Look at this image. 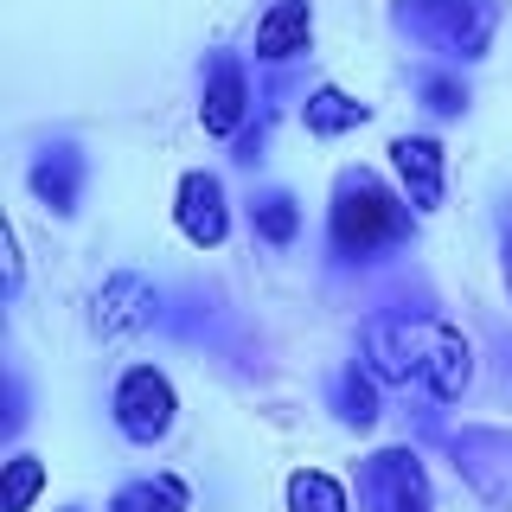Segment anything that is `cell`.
I'll use <instances>...</instances> for the list:
<instances>
[{"label": "cell", "instance_id": "6da1fadb", "mask_svg": "<svg viewBox=\"0 0 512 512\" xmlns=\"http://www.w3.org/2000/svg\"><path fill=\"white\" fill-rule=\"evenodd\" d=\"M416 205L372 167H340L327 192V269L340 276H365L384 269L391 256L410 250L416 237Z\"/></svg>", "mask_w": 512, "mask_h": 512}, {"label": "cell", "instance_id": "7a4b0ae2", "mask_svg": "<svg viewBox=\"0 0 512 512\" xmlns=\"http://www.w3.org/2000/svg\"><path fill=\"white\" fill-rule=\"evenodd\" d=\"M384 20L404 45H416L423 58L448 64H480L500 39V20H506V0H391Z\"/></svg>", "mask_w": 512, "mask_h": 512}, {"label": "cell", "instance_id": "3957f363", "mask_svg": "<svg viewBox=\"0 0 512 512\" xmlns=\"http://www.w3.org/2000/svg\"><path fill=\"white\" fill-rule=\"evenodd\" d=\"M109 423H116L122 442L135 448H160L180 423V391L160 365H122L116 384H109Z\"/></svg>", "mask_w": 512, "mask_h": 512}, {"label": "cell", "instance_id": "277c9868", "mask_svg": "<svg viewBox=\"0 0 512 512\" xmlns=\"http://www.w3.org/2000/svg\"><path fill=\"white\" fill-rule=\"evenodd\" d=\"M442 448H448V461H455L461 487H468L480 506L512 512V429H500V423H461V429L442 436Z\"/></svg>", "mask_w": 512, "mask_h": 512}, {"label": "cell", "instance_id": "5b68a950", "mask_svg": "<svg viewBox=\"0 0 512 512\" xmlns=\"http://www.w3.org/2000/svg\"><path fill=\"white\" fill-rule=\"evenodd\" d=\"M359 512H436V487H429L423 448L391 442L359 461Z\"/></svg>", "mask_w": 512, "mask_h": 512}, {"label": "cell", "instance_id": "8992f818", "mask_svg": "<svg viewBox=\"0 0 512 512\" xmlns=\"http://www.w3.org/2000/svg\"><path fill=\"white\" fill-rule=\"evenodd\" d=\"M167 288H154L148 276L135 269H116L103 288L90 295V333L96 340H128V333H148V327H167Z\"/></svg>", "mask_w": 512, "mask_h": 512}, {"label": "cell", "instance_id": "52a82bcc", "mask_svg": "<svg viewBox=\"0 0 512 512\" xmlns=\"http://www.w3.org/2000/svg\"><path fill=\"white\" fill-rule=\"evenodd\" d=\"M256 116V90H250V64L237 52H205L199 71V128L212 141H237Z\"/></svg>", "mask_w": 512, "mask_h": 512}, {"label": "cell", "instance_id": "ba28073f", "mask_svg": "<svg viewBox=\"0 0 512 512\" xmlns=\"http://www.w3.org/2000/svg\"><path fill=\"white\" fill-rule=\"evenodd\" d=\"M416 391L429 404H461L474 391V340L455 320H429L423 327V359H416Z\"/></svg>", "mask_w": 512, "mask_h": 512}, {"label": "cell", "instance_id": "9c48e42d", "mask_svg": "<svg viewBox=\"0 0 512 512\" xmlns=\"http://www.w3.org/2000/svg\"><path fill=\"white\" fill-rule=\"evenodd\" d=\"M173 224H180V237L192 250H218L231 237V192H224V180L212 167L180 173V186H173Z\"/></svg>", "mask_w": 512, "mask_h": 512}, {"label": "cell", "instance_id": "30bf717a", "mask_svg": "<svg viewBox=\"0 0 512 512\" xmlns=\"http://www.w3.org/2000/svg\"><path fill=\"white\" fill-rule=\"evenodd\" d=\"M84 180H90V160L77 141H45L39 154L26 160V192L45 205L52 218H77V205H84Z\"/></svg>", "mask_w": 512, "mask_h": 512}, {"label": "cell", "instance_id": "8fae6325", "mask_svg": "<svg viewBox=\"0 0 512 512\" xmlns=\"http://www.w3.org/2000/svg\"><path fill=\"white\" fill-rule=\"evenodd\" d=\"M391 173H397V192L416 205V212H442L448 199V154L436 135H391Z\"/></svg>", "mask_w": 512, "mask_h": 512}, {"label": "cell", "instance_id": "7c38bea8", "mask_svg": "<svg viewBox=\"0 0 512 512\" xmlns=\"http://www.w3.org/2000/svg\"><path fill=\"white\" fill-rule=\"evenodd\" d=\"M256 64L282 71V64H301L314 52V0H269V13L256 20Z\"/></svg>", "mask_w": 512, "mask_h": 512}, {"label": "cell", "instance_id": "4fadbf2b", "mask_svg": "<svg viewBox=\"0 0 512 512\" xmlns=\"http://www.w3.org/2000/svg\"><path fill=\"white\" fill-rule=\"evenodd\" d=\"M327 410H333V423L352 429V436H365V429H378V416H384V384L372 378V365L365 359H352L333 372L327 384Z\"/></svg>", "mask_w": 512, "mask_h": 512}, {"label": "cell", "instance_id": "5bb4252c", "mask_svg": "<svg viewBox=\"0 0 512 512\" xmlns=\"http://www.w3.org/2000/svg\"><path fill=\"white\" fill-rule=\"evenodd\" d=\"M244 224L263 250H295L301 244V199L288 186H256L244 199Z\"/></svg>", "mask_w": 512, "mask_h": 512}, {"label": "cell", "instance_id": "9a60e30c", "mask_svg": "<svg viewBox=\"0 0 512 512\" xmlns=\"http://www.w3.org/2000/svg\"><path fill=\"white\" fill-rule=\"evenodd\" d=\"M365 122H372V103L340 90V84H314L301 96V128H308L314 141H340V135H352V128H365Z\"/></svg>", "mask_w": 512, "mask_h": 512}, {"label": "cell", "instance_id": "2e32d148", "mask_svg": "<svg viewBox=\"0 0 512 512\" xmlns=\"http://www.w3.org/2000/svg\"><path fill=\"white\" fill-rule=\"evenodd\" d=\"M282 506L288 512H352V493H346V480L327 474V468H295L282 480Z\"/></svg>", "mask_w": 512, "mask_h": 512}, {"label": "cell", "instance_id": "e0dca14e", "mask_svg": "<svg viewBox=\"0 0 512 512\" xmlns=\"http://www.w3.org/2000/svg\"><path fill=\"white\" fill-rule=\"evenodd\" d=\"M186 506H192V487L180 474H141L116 487V500H109V512H186Z\"/></svg>", "mask_w": 512, "mask_h": 512}, {"label": "cell", "instance_id": "ac0fdd59", "mask_svg": "<svg viewBox=\"0 0 512 512\" xmlns=\"http://www.w3.org/2000/svg\"><path fill=\"white\" fill-rule=\"evenodd\" d=\"M218 320H224V308H218L212 288H180V295L167 301V333H173V340L205 346V340L218 333Z\"/></svg>", "mask_w": 512, "mask_h": 512}, {"label": "cell", "instance_id": "d6986e66", "mask_svg": "<svg viewBox=\"0 0 512 512\" xmlns=\"http://www.w3.org/2000/svg\"><path fill=\"white\" fill-rule=\"evenodd\" d=\"M416 103H423L436 122H461L474 96H468V84H461V71H448V64H423V71H416Z\"/></svg>", "mask_w": 512, "mask_h": 512}, {"label": "cell", "instance_id": "ffe728a7", "mask_svg": "<svg viewBox=\"0 0 512 512\" xmlns=\"http://www.w3.org/2000/svg\"><path fill=\"white\" fill-rule=\"evenodd\" d=\"M45 493V461L39 455H7V468H0V512H32V500Z\"/></svg>", "mask_w": 512, "mask_h": 512}, {"label": "cell", "instance_id": "44dd1931", "mask_svg": "<svg viewBox=\"0 0 512 512\" xmlns=\"http://www.w3.org/2000/svg\"><path fill=\"white\" fill-rule=\"evenodd\" d=\"M26 429V378H20V365H7V404H0V436H20Z\"/></svg>", "mask_w": 512, "mask_h": 512}, {"label": "cell", "instance_id": "7402d4cb", "mask_svg": "<svg viewBox=\"0 0 512 512\" xmlns=\"http://www.w3.org/2000/svg\"><path fill=\"white\" fill-rule=\"evenodd\" d=\"M0 269H7V301L20 295L26 282V263H20V237H13V224H0Z\"/></svg>", "mask_w": 512, "mask_h": 512}, {"label": "cell", "instance_id": "603a6c76", "mask_svg": "<svg viewBox=\"0 0 512 512\" xmlns=\"http://www.w3.org/2000/svg\"><path fill=\"white\" fill-rule=\"evenodd\" d=\"M500 276H506V295H512V231H506V244H500Z\"/></svg>", "mask_w": 512, "mask_h": 512}, {"label": "cell", "instance_id": "cb8c5ba5", "mask_svg": "<svg viewBox=\"0 0 512 512\" xmlns=\"http://www.w3.org/2000/svg\"><path fill=\"white\" fill-rule=\"evenodd\" d=\"M58 512H84V506H58Z\"/></svg>", "mask_w": 512, "mask_h": 512}]
</instances>
